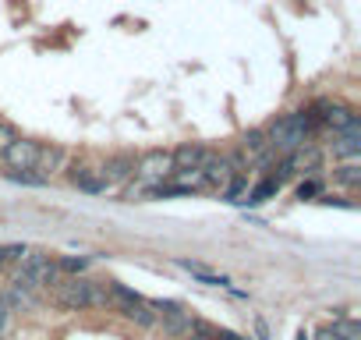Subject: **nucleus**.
I'll return each instance as SVG.
<instances>
[{"mask_svg": "<svg viewBox=\"0 0 361 340\" xmlns=\"http://www.w3.org/2000/svg\"><path fill=\"white\" fill-rule=\"evenodd\" d=\"M319 131H322V128H319V121H315L312 110H294V114H280L276 121H269L266 138H269V149H273V152L287 156V152H294V149L315 142Z\"/></svg>", "mask_w": 361, "mask_h": 340, "instance_id": "1", "label": "nucleus"}, {"mask_svg": "<svg viewBox=\"0 0 361 340\" xmlns=\"http://www.w3.org/2000/svg\"><path fill=\"white\" fill-rule=\"evenodd\" d=\"M50 301L64 312H85L92 308V280L89 277H57L50 287H47Z\"/></svg>", "mask_w": 361, "mask_h": 340, "instance_id": "2", "label": "nucleus"}, {"mask_svg": "<svg viewBox=\"0 0 361 340\" xmlns=\"http://www.w3.org/2000/svg\"><path fill=\"white\" fill-rule=\"evenodd\" d=\"M312 114H315V121H319V128L322 131H333V135H343V131H361V114L354 110V107H343V103H329V99H322V103H315V107H308Z\"/></svg>", "mask_w": 361, "mask_h": 340, "instance_id": "3", "label": "nucleus"}, {"mask_svg": "<svg viewBox=\"0 0 361 340\" xmlns=\"http://www.w3.org/2000/svg\"><path fill=\"white\" fill-rule=\"evenodd\" d=\"M173 174V156L170 149H145L142 156H135V181L142 185H159Z\"/></svg>", "mask_w": 361, "mask_h": 340, "instance_id": "4", "label": "nucleus"}, {"mask_svg": "<svg viewBox=\"0 0 361 340\" xmlns=\"http://www.w3.org/2000/svg\"><path fill=\"white\" fill-rule=\"evenodd\" d=\"M64 170H68V181H71L78 192H85V195H103V192H110L106 181L99 178V163H92V159H85V156L68 159Z\"/></svg>", "mask_w": 361, "mask_h": 340, "instance_id": "5", "label": "nucleus"}, {"mask_svg": "<svg viewBox=\"0 0 361 340\" xmlns=\"http://www.w3.org/2000/svg\"><path fill=\"white\" fill-rule=\"evenodd\" d=\"M39 145H43V142L18 135L4 152H0V163H4L8 170H32V166H36V156H39Z\"/></svg>", "mask_w": 361, "mask_h": 340, "instance_id": "6", "label": "nucleus"}, {"mask_svg": "<svg viewBox=\"0 0 361 340\" xmlns=\"http://www.w3.org/2000/svg\"><path fill=\"white\" fill-rule=\"evenodd\" d=\"M173 266H177V269H185V273H192V277H195L199 284H206V287H220V291H231L234 298H248L245 291H238V287L231 284V277L209 269L206 262H195V259H173Z\"/></svg>", "mask_w": 361, "mask_h": 340, "instance_id": "7", "label": "nucleus"}, {"mask_svg": "<svg viewBox=\"0 0 361 340\" xmlns=\"http://www.w3.org/2000/svg\"><path fill=\"white\" fill-rule=\"evenodd\" d=\"M99 178L106 181V188H121L135 178V156L131 152H114L99 163Z\"/></svg>", "mask_w": 361, "mask_h": 340, "instance_id": "8", "label": "nucleus"}, {"mask_svg": "<svg viewBox=\"0 0 361 340\" xmlns=\"http://www.w3.org/2000/svg\"><path fill=\"white\" fill-rule=\"evenodd\" d=\"M199 170H202V178H206V192H220V188L234 178V170H231V163H227V152H224V149H213Z\"/></svg>", "mask_w": 361, "mask_h": 340, "instance_id": "9", "label": "nucleus"}, {"mask_svg": "<svg viewBox=\"0 0 361 340\" xmlns=\"http://www.w3.org/2000/svg\"><path fill=\"white\" fill-rule=\"evenodd\" d=\"M192 312H185L180 305H173L170 312H163V315H156V326L163 329V336L166 340H185L188 333H192Z\"/></svg>", "mask_w": 361, "mask_h": 340, "instance_id": "10", "label": "nucleus"}, {"mask_svg": "<svg viewBox=\"0 0 361 340\" xmlns=\"http://www.w3.org/2000/svg\"><path fill=\"white\" fill-rule=\"evenodd\" d=\"M213 152V145H202V142H180L177 149H170L173 156V170H195L206 163V156Z\"/></svg>", "mask_w": 361, "mask_h": 340, "instance_id": "11", "label": "nucleus"}, {"mask_svg": "<svg viewBox=\"0 0 361 340\" xmlns=\"http://www.w3.org/2000/svg\"><path fill=\"white\" fill-rule=\"evenodd\" d=\"M329 156H333L336 163H361V131L333 135V142H329Z\"/></svg>", "mask_w": 361, "mask_h": 340, "instance_id": "12", "label": "nucleus"}, {"mask_svg": "<svg viewBox=\"0 0 361 340\" xmlns=\"http://www.w3.org/2000/svg\"><path fill=\"white\" fill-rule=\"evenodd\" d=\"M64 163H68V152L61 149V145H54V142H43L39 145V156H36V174H43L47 181H50V174H57V170H64Z\"/></svg>", "mask_w": 361, "mask_h": 340, "instance_id": "13", "label": "nucleus"}, {"mask_svg": "<svg viewBox=\"0 0 361 340\" xmlns=\"http://www.w3.org/2000/svg\"><path fill=\"white\" fill-rule=\"evenodd\" d=\"M238 149L248 156V163L252 159H259L262 152H269V138H266V128H252V131H245L241 135V142H238Z\"/></svg>", "mask_w": 361, "mask_h": 340, "instance_id": "14", "label": "nucleus"}, {"mask_svg": "<svg viewBox=\"0 0 361 340\" xmlns=\"http://www.w3.org/2000/svg\"><path fill=\"white\" fill-rule=\"evenodd\" d=\"M333 185L343 192H357L361 188V163H336L333 166Z\"/></svg>", "mask_w": 361, "mask_h": 340, "instance_id": "15", "label": "nucleus"}, {"mask_svg": "<svg viewBox=\"0 0 361 340\" xmlns=\"http://www.w3.org/2000/svg\"><path fill=\"white\" fill-rule=\"evenodd\" d=\"M280 188H283V185H280L273 174H269V178H262L259 185H252V188H248V199H245V206H262V202L276 199V195H280Z\"/></svg>", "mask_w": 361, "mask_h": 340, "instance_id": "16", "label": "nucleus"}, {"mask_svg": "<svg viewBox=\"0 0 361 340\" xmlns=\"http://www.w3.org/2000/svg\"><path fill=\"white\" fill-rule=\"evenodd\" d=\"M248 188H252V181H248V174H234L224 188H220V195H224V202H231V206H245V199H248Z\"/></svg>", "mask_w": 361, "mask_h": 340, "instance_id": "17", "label": "nucleus"}, {"mask_svg": "<svg viewBox=\"0 0 361 340\" xmlns=\"http://www.w3.org/2000/svg\"><path fill=\"white\" fill-rule=\"evenodd\" d=\"M54 262H57V269H61L64 277H85V269L92 266L89 255H61V259H54Z\"/></svg>", "mask_w": 361, "mask_h": 340, "instance_id": "18", "label": "nucleus"}, {"mask_svg": "<svg viewBox=\"0 0 361 340\" xmlns=\"http://www.w3.org/2000/svg\"><path fill=\"white\" fill-rule=\"evenodd\" d=\"M0 174H8L15 185H32V188H43L47 185V178L36 174V170H0Z\"/></svg>", "mask_w": 361, "mask_h": 340, "instance_id": "19", "label": "nucleus"}, {"mask_svg": "<svg viewBox=\"0 0 361 340\" xmlns=\"http://www.w3.org/2000/svg\"><path fill=\"white\" fill-rule=\"evenodd\" d=\"M294 195H298L301 202H305V199H319V195H322V181H315V178H305V181H298Z\"/></svg>", "mask_w": 361, "mask_h": 340, "instance_id": "20", "label": "nucleus"}, {"mask_svg": "<svg viewBox=\"0 0 361 340\" xmlns=\"http://www.w3.org/2000/svg\"><path fill=\"white\" fill-rule=\"evenodd\" d=\"M92 308L110 312V294H106V284L103 280H92Z\"/></svg>", "mask_w": 361, "mask_h": 340, "instance_id": "21", "label": "nucleus"}, {"mask_svg": "<svg viewBox=\"0 0 361 340\" xmlns=\"http://www.w3.org/2000/svg\"><path fill=\"white\" fill-rule=\"evenodd\" d=\"M25 255V245H0V266L4 262H18Z\"/></svg>", "mask_w": 361, "mask_h": 340, "instance_id": "22", "label": "nucleus"}, {"mask_svg": "<svg viewBox=\"0 0 361 340\" xmlns=\"http://www.w3.org/2000/svg\"><path fill=\"white\" fill-rule=\"evenodd\" d=\"M15 138H18V128H15L11 121H0V152H4Z\"/></svg>", "mask_w": 361, "mask_h": 340, "instance_id": "23", "label": "nucleus"}, {"mask_svg": "<svg viewBox=\"0 0 361 340\" xmlns=\"http://www.w3.org/2000/svg\"><path fill=\"white\" fill-rule=\"evenodd\" d=\"M312 340H340V336H336V329H333V326H319V329L312 333Z\"/></svg>", "mask_w": 361, "mask_h": 340, "instance_id": "24", "label": "nucleus"}, {"mask_svg": "<svg viewBox=\"0 0 361 340\" xmlns=\"http://www.w3.org/2000/svg\"><path fill=\"white\" fill-rule=\"evenodd\" d=\"M8 312H11V308H8L4 301H0V336H4V326H8V319H11Z\"/></svg>", "mask_w": 361, "mask_h": 340, "instance_id": "25", "label": "nucleus"}, {"mask_svg": "<svg viewBox=\"0 0 361 340\" xmlns=\"http://www.w3.org/2000/svg\"><path fill=\"white\" fill-rule=\"evenodd\" d=\"M255 329H259V340H269V329H266L262 319H255Z\"/></svg>", "mask_w": 361, "mask_h": 340, "instance_id": "26", "label": "nucleus"}, {"mask_svg": "<svg viewBox=\"0 0 361 340\" xmlns=\"http://www.w3.org/2000/svg\"><path fill=\"white\" fill-rule=\"evenodd\" d=\"M298 340H312V333L308 329H298Z\"/></svg>", "mask_w": 361, "mask_h": 340, "instance_id": "27", "label": "nucleus"}, {"mask_svg": "<svg viewBox=\"0 0 361 340\" xmlns=\"http://www.w3.org/2000/svg\"><path fill=\"white\" fill-rule=\"evenodd\" d=\"M0 340H4V336H0Z\"/></svg>", "mask_w": 361, "mask_h": 340, "instance_id": "28", "label": "nucleus"}]
</instances>
